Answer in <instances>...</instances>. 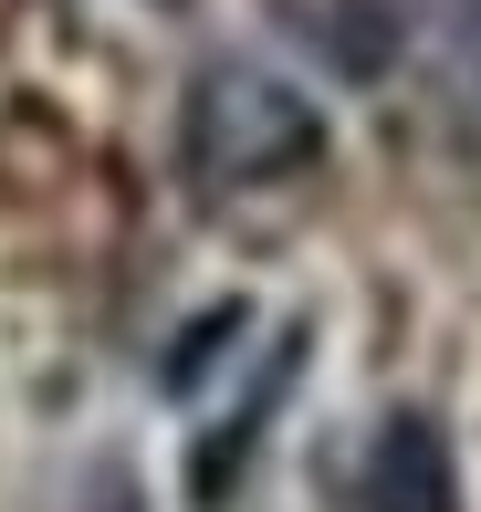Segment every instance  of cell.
<instances>
[{"label": "cell", "mask_w": 481, "mask_h": 512, "mask_svg": "<svg viewBox=\"0 0 481 512\" xmlns=\"http://www.w3.org/2000/svg\"><path fill=\"white\" fill-rule=\"evenodd\" d=\"M398 53H419L440 105L481 126V0H398Z\"/></svg>", "instance_id": "obj_3"}, {"label": "cell", "mask_w": 481, "mask_h": 512, "mask_svg": "<svg viewBox=\"0 0 481 512\" xmlns=\"http://www.w3.org/2000/svg\"><path fill=\"white\" fill-rule=\"evenodd\" d=\"M178 147H189V178H199V189H272V178H293V168L325 157V115H314L304 84L272 74V63L220 53V63L189 74Z\"/></svg>", "instance_id": "obj_1"}, {"label": "cell", "mask_w": 481, "mask_h": 512, "mask_svg": "<svg viewBox=\"0 0 481 512\" xmlns=\"http://www.w3.org/2000/svg\"><path fill=\"white\" fill-rule=\"evenodd\" d=\"M356 512H461V471H450L440 418H419V408L377 418V439L356 460Z\"/></svg>", "instance_id": "obj_2"}]
</instances>
